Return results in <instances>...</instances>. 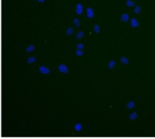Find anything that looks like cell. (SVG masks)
<instances>
[{
	"instance_id": "cell-2",
	"label": "cell",
	"mask_w": 155,
	"mask_h": 139,
	"mask_svg": "<svg viewBox=\"0 0 155 139\" xmlns=\"http://www.w3.org/2000/svg\"><path fill=\"white\" fill-rule=\"evenodd\" d=\"M39 71H40L42 74H49V73H50V70H49L48 68L45 67V66H41V67L39 68Z\"/></svg>"
},
{
	"instance_id": "cell-15",
	"label": "cell",
	"mask_w": 155,
	"mask_h": 139,
	"mask_svg": "<svg viewBox=\"0 0 155 139\" xmlns=\"http://www.w3.org/2000/svg\"><path fill=\"white\" fill-rule=\"evenodd\" d=\"M74 129H75L76 131H80V130L82 129V125H81V124H76V125L74 126Z\"/></svg>"
},
{
	"instance_id": "cell-21",
	"label": "cell",
	"mask_w": 155,
	"mask_h": 139,
	"mask_svg": "<svg viewBox=\"0 0 155 139\" xmlns=\"http://www.w3.org/2000/svg\"><path fill=\"white\" fill-rule=\"evenodd\" d=\"M84 44H82V43H78L77 44V49H81V50H83L84 49Z\"/></svg>"
},
{
	"instance_id": "cell-6",
	"label": "cell",
	"mask_w": 155,
	"mask_h": 139,
	"mask_svg": "<svg viewBox=\"0 0 155 139\" xmlns=\"http://www.w3.org/2000/svg\"><path fill=\"white\" fill-rule=\"evenodd\" d=\"M121 18H122V21H124V22H128V20H129V14H123Z\"/></svg>"
},
{
	"instance_id": "cell-11",
	"label": "cell",
	"mask_w": 155,
	"mask_h": 139,
	"mask_svg": "<svg viewBox=\"0 0 155 139\" xmlns=\"http://www.w3.org/2000/svg\"><path fill=\"white\" fill-rule=\"evenodd\" d=\"M74 25H75L76 27H79V26H80V21H79L77 18H74Z\"/></svg>"
},
{
	"instance_id": "cell-4",
	"label": "cell",
	"mask_w": 155,
	"mask_h": 139,
	"mask_svg": "<svg viewBox=\"0 0 155 139\" xmlns=\"http://www.w3.org/2000/svg\"><path fill=\"white\" fill-rule=\"evenodd\" d=\"M87 16L89 18H93L94 17V11L91 7H88L87 8Z\"/></svg>"
},
{
	"instance_id": "cell-7",
	"label": "cell",
	"mask_w": 155,
	"mask_h": 139,
	"mask_svg": "<svg viewBox=\"0 0 155 139\" xmlns=\"http://www.w3.org/2000/svg\"><path fill=\"white\" fill-rule=\"evenodd\" d=\"M73 33H74V29H73L72 27H69V28H67V30L65 31V33H66V35H71V34H73Z\"/></svg>"
},
{
	"instance_id": "cell-12",
	"label": "cell",
	"mask_w": 155,
	"mask_h": 139,
	"mask_svg": "<svg viewBox=\"0 0 155 139\" xmlns=\"http://www.w3.org/2000/svg\"><path fill=\"white\" fill-rule=\"evenodd\" d=\"M121 62H122L124 64H128V63H129V61H128L127 58H125V57H122V58H121Z\"/></svg>"
},
{
	"instance_id": "cell-20",
	"label": "cell",
	"mask_w": 155,
	"mask_h": 139,
	"mask_svg": "<svg viewBox=\"0 0 155 139\" xmlns=\"http://www.w3.org/2000/svg\"><path fill=\"white\" fill-rule=\"evenodd\" d=\"M83 54H84V52H83L81 49H77V51H76V55L81 56V55H83Z\"/></svg>"
},
{
	"instance_id": "cell-14",
	"label": "cell",
	"mask_w": 155,
	"mask_h": 139,
	"mask_svg": "<svg viewBox=\"0 0 155 139\" xmlns=\"http://www.w3.org/2000/svg\"><path fill=\"white\" fill-rule=\"evenodd\" d=\"M134 105H135V104H134V101H130V102L127 104V108H128V109H133V108L134 107Z\"/></svg>"
},
{
	"instance_id": "cell-3",
	"label": "cell",
	"mask_w": 155,
	"mask_h": 139,
	"mask_svg": "<svg viewBox=\"0 0 155 139\" xmlns=\"http://www.w3.org/2000/svg\"><path fill=\"white\" fill-rule=\"evenodd\" d=\"M83 13V5L81 4L76 5V14H82Z\"/></svg>"
},
{
	"instance_id": "cell-13",
	"label": "cell",
	"mask_w": 155,
	"mask_h": 139,
	"mask_svg": "<svg viewBox=\"0 0 155 139\" xmlns=\"http://www.w3.org/2000/svg\"><path fill=\"white\" fill-rule=\"evenodd\" d=\"M83 35H84V33H83L82 31L78 32L77 34H76V39H81V38L83 37Z\"/></svg>"
},
{
	"instance_id": "cell-19",
	"label": "cell",
	"mask_w": 155,
	"mask_h": 139,
	"mask_svg": "<svg viewBox=\"0 0 155 139\" xmlns=\"http://www.w3.org/2000/svg\"><path fill=\"white\" fill-rule=\"evenodd\" d=\"M99 32H100V27H99L98 24H95V25H94V33H98Z\"/></svg>"
},
{
	"instance_id": "cell-17",
	"label": "cell",
	"mask_w": 155,
	"mask_h": 139,
	"mask_svg": "<svg viewBox=\"0 0 155 139\" xmlns=\"http://www.w3.org/2000/svg\"><path fill=\"white\" fill-rule=\"evenodd\" d=\"M114 65H115V62L114 61H111L110 62H109V69H113L114 67Z\"/></svg>"
},
{
	"instance_id": "cell-8",
	"label": "cell",
	"mask_w": 155,
	"mask_h": 139,
	"mask_svg": "<svg viewBox=\"0 0 155 139\" xmlns=\"http://www.w3.org/2000/svg\"><path fill=\"white\" fill-rule=\"evenodd\" d=\"M126 5H127V6L132 7V6H134V2L132 1V0H127L126 1Z\"/></svg>"
},
{
	"instance_id": "cell-23",
	"label": "cell",
	"mask_w": 155,
	"mask_h": 139,
	"mask_svg": "<svg viewBox=\"0 0 155 139\" xmlns=\"http://www.w3.org/2000/svg\"><path fill=\"white\" fill-rule=\"evenodd\" d=\"M32 1H35V0H32Z\"/></svg>"
},
{
	"instance_id": "cell-18",
	"label": "cell",
	"mask_w": 155,
	"mask_h": 139,
	"mask_svg": "<svg viewBox=\"0 0 155 139\" xmlns=\"http://www.w3.org/2000/svg\"><path fill=\"white\" fill-rule=\"evenodd\" d=\"M140 12H141V6H140V5L135 6V8H134V13H135V14H138V13H140Z\"/></svg>"
},
{
	"instance_id": "cell-16",
	"label": "cell",
	"mask_w": 155,
	"mask_h": 139,
	"mask_svg": "<svg viewBox=\"0 0 155 139\" xmlns=\"http://www.w3.org/2000/svg\"><path fill=\"white\" fill-rule=\"evenodd\" d=\"M35 62V57H29L28 60H27V62H28V63H33V62Z\"/></svg>"
},
{
	"instance_id": "cell-10",
	"label": "cell",
	"mask_w": 155,
	"mask_h": 139,
	"mask_svg": "<svg viewBox=\"0 0 155 139\" xmlns=\"http://www.w3.org/2000/svg\"><path fill=\"white\" fill-rule=\"evenodd\" d=\"M34 49H35V46H34V45H29V46L26 48V52H32L34 51Z\"/></svg>"
},
{
	"instance_id": "cell-9",
	"label": "cell",
	"mask_w": 155,
	"mask_h": 139,
	"mask_svg": "<svg viewBox=\"0 0 155 139\" xmlns=\"http://www.w3.org/2000/svg\"><path fill=\"white\" fill-rule=\"evenodd\" d=\"M137 117H138V115H137V113H133V114H131L130 115V119L131 120H135L136 118H137Z\"/></svg>"
},
{
	"instance_id": "cell-22",
	"label": "cell",
	"mask_w": 155,
	"mask_h": 139,
	"mask_svg": "<svg viewBox=\"0 0 155 139\" xmlns=\"http://www.w3.org/2000/svg\"><path fill=\"white\" fill-rule=\"evenodd\" d=\"M38 1H39L40 3H44V2H45V0H38Z\"/></svg>"
},
{
	"instance_id": "cell-1",
	"label": "cell",
	"mask_w": 155,
	"mask_h": 139,
	"mask_svg": "<svg viewBox=\"0 0 155 139\" xmlns=\"http://www.w3.org/2000/svg\"><path fill=\"white\" fill-rule=\"evenodd\" d=\"M58 71H59L60 72L65 74V73L68 72V68H67L64 64H60V65L58 66Z\"/></svg>"
},
{
	"instance_id": "cell-5",
	"label": "cell",
	"mask_w": 155,
	"mask_h": 139,
	"mask_svg": "<svg viewBox=\"0 0 155 139\" xmlns=\"http://www.w3.org/2000/svg\"><path fill=\"white\" fill-rule=\"evenodd\" d=\"M131 25H132L133 27H137V26L139 25V23H138V21H137L135 18H133V19L131 20Z\"/></svg>"
}]
</instances>
